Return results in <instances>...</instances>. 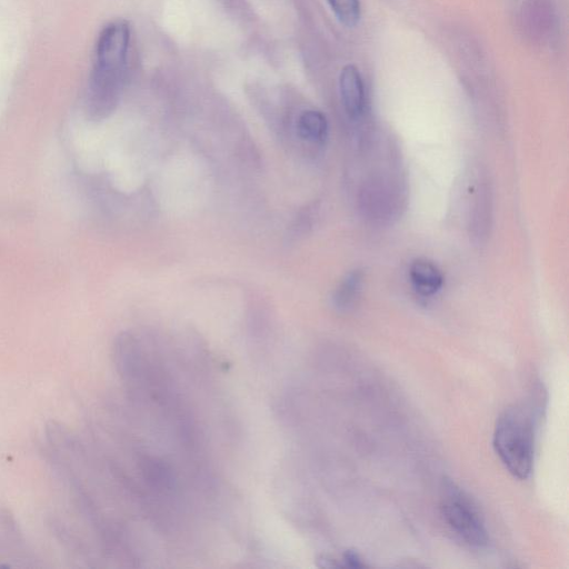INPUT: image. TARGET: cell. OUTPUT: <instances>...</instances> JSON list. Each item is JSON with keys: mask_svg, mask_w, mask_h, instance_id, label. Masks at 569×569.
I'll return each instance as SVG.
<instances>
[{"mask_svg": "<svg viewBox=\"0 0 569 569\" xmlns=\"http://www.w3.org/2000/svg\"><path fill=\"white\" fill-rule=\"evenodd\" d=\"M129 44L130 26L123 19L109 22L100 31L86 96L90 119H104L116 109L124 82Z\"/></svg>", "mask_w": 569, "mask_h": 569, "instance_id": "6da1fadb", "label": "cell"}, {"mask_svg": "<svg viewBox=\"0 0 569 569\" xmlns=\"http://www.w3.org/2000/svg\"><path fill=\"white\" fill-rule=\"evenodd\" d=\"M533 409L515 405L498 418L493 432V448L508 471L519 478L529 477L535 450Z\"/></svg>", "mask_w": 569, "mask_h": 569, "instance_id": "7a4b0ae2", "label": "cell"}, {"mask_svg": "<svg viewBox=\"0 0 569 569\" xmlns=\"http://www.w3.org/2000/svg\"><path fill=\"white\" fill-rule=\"evenodd\" d=\"M440 511L449 529L466 545L481 548L488 543V533L477 508L451 481L443 485Z\"/></svg>", "mask_w": 569, "mask_h": 569, "instance_id": "3957f363", "label": "cell"}, {"mask_svg": "<svg viewBox=\"0 0 569 569\" xmlns=\"http://www.w3.org/2000/svg\"><path fill=\"white\" fill-rule=\"evenodd\" d=\"M401 191L388 177L376 176L363 182L359 204L363 217L375 222L391 220L400 208Z\"/></svg>", "mask_w": 569, "mask_h": 569, "instance_id": "277c9868", "label": "cell"}, {"mask_svg": "<svg viewBox=\"0 0 569 569\" xmlns=\"http://www.w3.org/2000/svg\"><path fill=\"white\" fill-rule=\"evenodd\" d=\"M341 101L346 112L351 118L361 116L365 107V89L358 68L347 64L339 77Z\"/></svg>", "mask_w": 569, "mask_h": 569, "instance_id": "5b68a950", "label": "cell"}, {"mask_svg": "<svg viewBox=\"0 0 569 569\" xmlns=\"http://www.w3.org/2000/svg\"><path fill=\"white\" fill-rule=\"evenodd\" d=\"M409 276L416 290L422 296L436 293L443 283L441 271L426 259L415 260L410 266Z\"/></svg>", "mask_w": 569, "mask_h": 569, "instance_id": "8992f818", "label": "cell"}, {"mask_svg": "<svg viewBox=\"0 0 569 569\" xmlns=\"http://www.w3.org/2000/svg\"><path fill=\"white\" fill-rule=\"evenodd\" d=\"M299 136L310 142L325 141L328 133V121L318 110H305L298 118Z\"/></svg>", "mask_w": 569, "mask_h": 569, "instance_id": "52a82bcc", "label": "cell"}, {"mask_svg": "<svg viewBox=\"0 0 569 569\" xmlns=\"http://www.w3.org/2000/svg\"><path fill=\"white\" fill-rule=\"evenodd\" d=\"M363 281L360 270L349 272L336 288L332 302L338 310L350 309L359 297Z\"/></svg>", "mask_w": 569, "mask_h": 569, "instance_id": "ba28073f", "label": "cell"}, {"mask_svg": "<svg viewBox=\"0 0 569 569\" xmlns=\"http://www.w3.org/2000/svg\"><path fill=\"white\" fill-rule=\"evenodd\" d=\"M337 19L346 27H356L360 20L359 0H327Z\"/></svg>", "mask_w": 569, "mask_h": 569, "instance_id": "9c48e42d", "label": "cell"}, {"mask_svg": "<svg viewBox=\"0 0 569 569\" xmlns=\"http://www.w3.org/2000/svg\"><path fill=\"white\" fill-rule=\"evenodd\" d=\"M341 560L343 561L342 566L352 567V568H363V567H366V565L362 562V560L359 557V555L356 551H352V550L346 551L343 553Z\"/></svg>", "mask_w": 569, "mask_h": 569, "instance_id": "30bf717a", "label": "cell"}]
</instances>
